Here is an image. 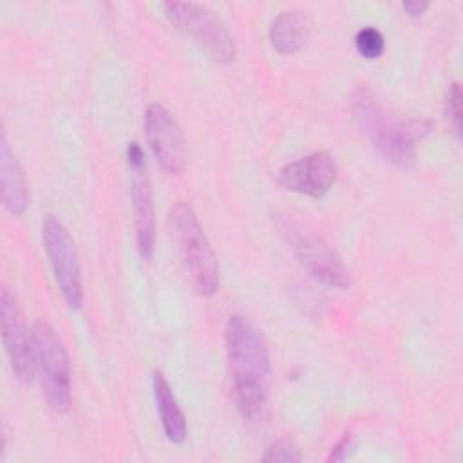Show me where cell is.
<instances>
[{
    "instance_id": "1",
    "label": "cell",
    "mask_w": 463,
    "mask_h": 463,
    "mask_svg": "<svg viewBox=\"0 0 463 463\" xmlns=\"http://www.w3.org/2000/svg\"><path fill=\"white\" fill-rule=\"evenodd\" d=\"M226 356L233 394L241 414L248 420L264 407L269 380V353L260 331L244 317L232 315L224 331Z\"/></svg>"
},
{
    "instance_id": "2",
    "label": "cell",
    "mask_w": 463,
    "mask_h": 463,
    "mask_svg": "<svg viewBox=\"0 0 463 463\" xmlns=\"http://www.w3.org/2000/svg\"><path fill=\"white\" fill-rule=\"evenodd\" d=\"M353 112L358 127L380 156L400 168H411L414 165L416 145L432 128V121L429 119L391 114L365 87L354 90Z\"/></svg>"
},
{
    "instance_id": "3",
    "label": "cell",
    "mask_w": 463,
    "mask_h": 463,
    "mask_svg": "<svg viewBox=\"0 0 463 463\" xmlns=\"http://www.w3.org/2000/svg\"><path fill=\"white\" fill-rule=\"evenodd\" d=\"M168 222L194 289L199 295H213L219 288V262L194 208L184 201H175L170 206Z\"/></svg>"
},
{
    "instance_id": "4",
    "label": "cell",
    "mask_w": 463,
    "mask_h": 463,
    "mask_svg": "<svg viewBox=\"0 0 463 463\" xmlns=\"http://www.w3.org/2000/svg\"><path fill=\"white\" fill-rule=\"evenodd\" d=\"M34 364L40 373V382L47 403L58 411L65 412L71 407V364L63 340L56 329L43 322L36 320L31 327Z\"/></svg>"
},
{
    "instance_id": "5",
    "label": "cell",
    "mask_w": 463,
    "mask_h": 463,
    "mask_svg": "<svg viewBox=\"0 0 463 463\" xmlns=\"http://www.w3.org/2000/svg\"><path fill=\"white\" fill-rule=\"evenodd\" d=\"M163 11L175 29L194 38L215 61L232 63L235 60V40L212 9L195 2H166Z\"/></svg>"
},
{
    "instance_id": "6",
    "label": "cell",
    "mask_w": 463,
    "mask_h": 463,
    "mask_svg": "<svg viewBox=\"0 0 463 463\" xmlns=\"http://www.w3.org/2000/svg\"><path fill=\"white\" fill-rule=\"evenodd\" d=\"M282 233L288 237L289 248L298 262L315 280L338 289L351 286L349 269L340 255L320 235L289 221L282 224Z\"/></svg>"
},
{
    "instance_id": "7",
    "label": "cell",
    "mask_w": 463,
    "mask_h": 463,
    "mask_svg": "<svg viewBox=\"0 0 463 463\" xmlns=\"http://www.w3.org/2000/svg\"><path fill=\"white\" fill-rule=\"evenodd\" d=\"M42 241L65 304L71 309H80L83 306V286L74 241L69 230L58 217L47 215L42 224Z\"/></svg>"
},
{
    "instance_id": "8",
    "label": "cell",
    "mask_w": 463,
    "mask_h": 463,
    "mask_svg": "<svg viewBox=\"0 0 463 463\" xmlns=\"http://www.w3.org/2000/svg\"><path fill=\"white\" fill-rule=\"evenodd\" d=\"M0 322L2 340L13 373L22 383H31L36 373L33 335L24 322L14 295L5 286L0 289Z\"/></svg>"
},
{
    "instance_id": "9",
    "label": "cell",
    "mask_w": 463,
    "mask_h": 463,
    "mask_svg": "<svg viewBox=\"0 0 463 463\" xmlns=\"http://www.w3.org/2000/svg\"><path fill=\"white\" fill-rule=\"evenodd\" d=\"M130 168V199H132V215H134V233L136 248L139 257L148 262L154 255L156 246V213L152 186L146 172L145 152L134 150L127 156Z\"/></svg>"
},
{
    "instance_id": "10",
    "label": "cell",
    "mask_w": 463,
    "mask_h": 463,
    "mask_svg": "<svg viewBox=\"0 0 463 463\" xmlns=\"http://www.w3.org/2000/svg\"><path fill=\"white\" fill-rule=\"evenodd\" d=\"M145 134L157 163L170 174H181L186 165L184 136L177 119L161 103L146 107Z\"/></svg>"
},
{
    "instance_id": "11",
    "label": "cell",
    "mask_w": 463,
    "mask_h": 463,
    "mask_svg": "<svg viewBox=\"0 0 463 463\" xmlns=\"http://www.w3.org/2000/svg\"><path fill=\"white\" fill-rule=\"evenodd\" d=\"M279 181L291 192L309 197L326 195L336 181V163L331 154L318 150L291 163H286L279 170Z\"/></svg>"
},
{
    "instance_id": "12",
    "label": "cell",
    "mask_w": 463,
    "mask_h": 463,
    "mask_svg": "<svg viewBox=\"0 0 463 463\" xmlns=\"http://www.w3.org/2000/svg\"><path fill=\"white\" fill-rule=\"evenodd\" d=\"M0 183L4 206L13 215H22L29 204V190L24 170L13 154L5 134L0 139Z\"/></svg>"
},
{
    "instance_id": "13",
    "label": "cell",
    "mask_w": 463,
    "mask_h": 463,
    "mask_svg": "<svg viewBox=\"0 0 463 463\" xmlns=\"http://www.w3.org/2000/svg\"><path fill=\"white\" fill-rule=\"evenodd\" d=\"M152 392L156 409L161 420L163 432L170 443H183L186 439V418L177 403V398L161 371L152 373Z\"/></svg>"
},
{
    "instance_id": "14",
    "label": "cell",
    "mask_w": 463,
    "mask_h": 463,
    "mask_svg": "<svg viewBox=\"0 0 463 463\" xmlns=\"http://www.w3.org/2000/svg\"><path fill=\"white\" fill-rule=\"evenodd\" d=\"M309 22L302 11L286 9L279 13L268 29L271 47L280 54L297 52L307 40Z\"/></svg>"
},
{
    "instance_id": "15",
    "label": "cell",
    "mask_w": 463,
    "mask_h": 463,
    "mask_svg": "<svg viewBox=\"0 0 463 463\" xmlns=\"http://www.w3.org/2000/svg\"><path fill=\"white\" fill-rule=\"evenodd\" d=\"M354 47H356V52L362 58L376 60V58H380L383 54L385 38H383V34L376 27L365 25V27H362L354 34Z\"/></svg>"
},
{
    "instance_id": "16",
    "label": "cell",
    "mask_w": 463,
    "mask_h": 463,
    "mask_svg": "<svg viewBox=\"0 0 463 463\" xmlns=\"http://www.w3.org/2000/svg\"><path fill=\"white\" fill-rule=\"evenodd\" d=\"M461 85L458 81L450 83L449 90H447V99H445V114L447 119L452 127V134L456 136V139H461V132H463V112H461Z\"/></svg>"
},
{
    "instance_id": "17",
    "label": "cell",
    "mask_w": 463,
    "mask_h": 463,
    "mask_svg": "<svg viewBox=\"0 0 463 463\" xmlns=\"http://www.w3.org/2000/svg\"><path fill=\"white\" fill-rule=\"evenodd\" d=\"M264 461H280V463H297L302 459L300 450L291 439H279L271 447L266 449L262 456Z\"/></svg>"
},
{
    "instance_id": "18",
    "label": "cell",
    "mask_w": 463,
    "mask_h": 463,
    "mask_svg": "<svg viewBox=\"0 0 463 463\" xmlns=\"http://www.w3.org/2000/svg\"><path fill=\"white\" fill-rule=\"evenodd\" d=\"M353 447H354V443H353V434L351 432H345L340 439H338V443L331 449V452H329V456L326 458V461H345L347 458H349V452L353 450Z\"/></svg>"
},
{
    "instance_id": "19",
    "label": "cell",
    "mask_w": 463,
    "mask_h": 463,
    "mask_svg": "<svg viewBox=\"0 0 463 463\" xmlns=\"http://www.w3.org/2000/svg\"><path fill=\"white\" fill-rule=\"evenodd\" d=\"M430 7L429 2L423 0H405L402 2V9L407 13V16L411 18H420L425 14V11Z\"/></svg>"
}]
</instances>
